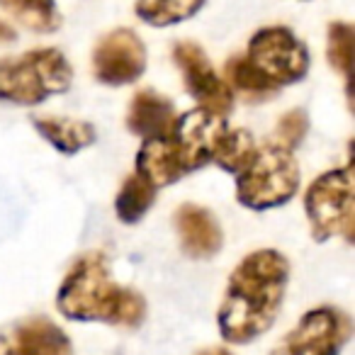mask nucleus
I'll return each mask as SVG.
<instances>
[{
	"label": "nucleus",
	"mask_w": 355,
	"mask_h": 355,
	"mask_svg": "<svg viewBox=\"0 0 355 355\" xmlns=\"http://www.w3.org/2000/svg\"><path fill=\"white\" fill-rule=\"evenodd\" d=\"M73 85V66L56 46L0 59V103L35 107Z\"/></svg>",
	"instance_id": "4"
},
{
	"label": "nucleus",
	"mask_w": 355,
	"mask_h": 355,
	"mask_svg": "<svg viewBox=\"0 0 355 355\" xmlns=\"http://www.w3.org/2000/svg\"><path fill=\"white\" fill-rule=\"evenodd\" d=\"M195 355H234L229 348H224V345H207V348L198 350Z\"/></svg>",
	"instance_id": "23"
},
{
	"label": "nucleus",
	"mask_w": 355,
	"mask_h": 355,
	"mask_svg": "<svg viewBox=\"0 0 355 355\" xmlns=\"http://www.w3.org/2000/svg\"><path fill=\"white\" fill-rule=\"evenodd\" d=\"M224 80L229 83L232 93L239 95L243 103H268V100H272L280 93V88L263 78L248 64V59L243 54H234L227 59V64H224Z\"/></svg>",
	"instance_id": "15"
},
{
	"label": "nucleus",
	"mask_w": 355,
	"mask_h": 355,
	"mask_svg": "<svg viewBox=\"0 0 355 355\" xmlns=\"http://www.w3.org/2000/svg\"><path fill=\"white\" fill-rule=\"evenodd\" d=\"M56 309L80 324H107L134 331L146 321V300L112 277L110 258L103 251L78 256L56 290Z\"/></svg>",
	"instance_id": "2"
},
{
	"label": "nucleus",
	"mask_w": 355,
	"mask_h": 355,
	"mask_svg": "<svg viewBox=\"0 0 355 355\" xmlns=\"http://www.w3.org/2000/svg\"><path fill=\"white\" fill-rule=\"evenodd\" d=\"M0 8L35 35H51L61 27L56 0H0Z\"/></svg>",
	"instance_id": "17"
},
{
	"label": "nucleus",
	"mask_w": 355,
	"mask_h": 355,
	"mask_svg": "<svg viewBox=\"0 0 355 355\" xmlns=\"http://www.w3.org/2000/svg\"><path fill=\"white\" fill-rule=\"evenodd\" d=\"M156 193L148 180H144L141 175H129L122 183V188L117 190L114 198V214L122 224H139L148 214V209L156 202Z\"/></svg>",
	"instance_id": "18"
},
{
	"label": "nucleus",
	"mask_w": 355,
	"mask_h": 355,
	"mask_svg": "<svg viewBox=\"0 0 355 355\" xmlns=\"http://www.w3.org/2000/svg\"><path fill=\"white\" fill-rule=\"evenodd\" d=\"M148 51L132 27H114L98 40L90 54V71L95 80L110 88L132 85L146 73Z\"/></svg>",
	"instance_id": "9"
},
{
	"label": "nucleus",
	"mask_w": 355,
	"mask_h": 355,
	"mask_svg": "<svg viewBox=\"0 0 355 355\" xmlns=\"http://www.w3.org/2000/svg\"><path fill=\"white\" fill-rule=\"evenodd\" d=\"M227 127V117L205 107L178 114L168 137L141 141L134 161L137 175L148 180L156 190L180 183L190 173L212 163L214 146Z\"/></svg>",
	"instance_id": "3"
},
{
	"label": "nucleus",
	"mask_w": 355,
	"mask_h": 355,
	"mask_svg": "<svg viewBox=\"0 0 355 355\" xmlns=\"http://www.w3.org/2000/svg\"><path fill=\"white\" fill-rule=\"evenodd\" d=\"M302 171L295 151L275 141L256 146L248 166L236 175V200L251 212L285 207L300 193Z\"/></svg>",
	"instance_id": "5"
},
{
	"label": "nucleus",
	"mask_w": 355,
	"mask_h": 355,
	"mask_svg": "<svg viewBox=\"0 0 355 355\" xmlns=\"http://www.w3.org/2000/svg\"><path fill=\"white\" fill-rule=\"evenodd\" d=\"M248 64L277 88L295 85L306 78L311 56L295 30L285 25H268L251 35L246 44Z\"/></svg>",
	"instance_id": "7"
},
{
	"label": "nucleus",
	"mask_w": 355,
	"mask_h": 355,
	"mask_svg": "<svg viewBox=\"0 0 355 355\" xmlns=\"http://www.w3.org/2000/svg\"><path fill=\"white\" fill-rule=\"evenodd\" d=\"M0 355H10V338L0 334Z\"/></svg>",
	"instance_id": "24"
},
{
	"label": "nucleus",
	"mask_w": 355,
	"mask_h": 355,
	"mask_svg": "<svg viewBox=\"0 0 355 355\" xmlns=\"http://www.w3.org/2000/svg\"><path fill=\"white\" fill-rule=\"evenodd\" d=\"M353 42L355 32L353 25L345 20H334L326 30V59L329 66L343 78L345 95L350 98V85H353Z\"/></svg>",
	"instance_id": "20"
},
{
	"label": "nucleus",
	"mask_w": 355,
	"mask_h": 355,
	"mask_svg": "<svg viewBox=\"0 0 355 355\" xmlns=\"http://www.w3.org/2000/svg\"><path fill=\"white\" fill-rule=\"evenodd\" d=\"M173 64L183 76V85L188 90L190 98L198 103V107H205L214 114L227 117L234 110L236 95L232 93L229 83L224 80V76L217 73L212 59L207 56V51L200 44L190 40L175 42L171 49Z\"/></svg>",
	"instance_id": "10"
},
{
	"label": "nucleus",
	"mask_w": 355,
	"mask_h": 355,
	"mask_svg": "<svg viewBox=\"0 0 355 355\" xmlns=\"http://www.w3.org/2000/svg\"><path fill=\"white\" fill-rule=\"evenodd\" d=\"M32 127L37 129L42 139L56 148L64 156H76L83 148L93 146L98 139V129L95 124L85 122V119H71V117H42L35 114L32 117Z\"/></svg>",
	"instance_id": "14"
},
{
	"label": "nucleus",
	"mask_w": 355,
	"mask_h": 355,
	"mask_svg": "<svg viewBox=\"0 0 355 355\" xmlns=\"http://www.w3.org/2000/svg\"><path fill=\"white\" fill-rule=\"evenodd\" d=\"M304 214L314 241L324 243L334 236H343L353 243L355 198L350 163L343 168H331L311 180L304 195Z\"/></svg>",
	"instance_id": "6"
},
{
	"label": "nucleus",
	"mask_w": 355,
	"mask_h": 355,
	"mask_svg": "<svg viewBox=\"0 0 355 355\" xmlns=\"http://www.w3.org/2000/svg\"><path fill=\"white\" fill-rule=\"evenodd\" d=\"M353 334V321L338 306H314L270 355H340Z\"/></svg>",
	"instance_id": "8"
},
{
	"label": "nucleus",
	"mask_w": 355,
	"mask_h": 355,
	"mask_svg": "<svg viewBox=\"0 0 355 355\" xmlns=\"http://www.w3.org/2000/svg\"><path fill=\"white\" fill-rule=\"evenodd\" d=\"M17 40V32L15 27L10 25V22L0 20V44H10V42Z\"/></svg>",
	"instance_id": "22"
},
{
	"label": "nucleus",
	"mask_w": 355,
	"mask_h": 355,
	"mask_svg": "<svg viewBox=\"0 0 355 355\" xmlns=\"http://www.w3.org/2000/svg\"><path fill=\"white\" fill-rule=\"evenodd\" d=\"M256 139L248 129L239 127V129H229L219 137L217 146H214L212 153V163L219 166L224 173H232V175H239L243 168L248 166L251 156L256 153Z\"/></svg>",
	"instance_id": "19"
},
{
	"label": "nucleus",
	"mask_w": 355,
	"mask_h": 355,
	"mask_svg": "<svg viewBox=\"0 0 355 355\" xmlns=\"http://www.w3.org/2000/svg\"><path fill=\"white\" fill-rule=\"evenodd\" d=\"M178 112L168 95L156 93L153 88L137 90L127 110V129L141 141L148 139H163L173 129Z\"/></svg>",
	"instance_id": "12"
},
{
	"label": "nucleus",
	"mask_w": 355,
	"mask_h": 355,
	"mask_svg": "<svg viewBox=\"0 0 355 355\" xmlns=\"http://www.w3.org/2000/svg\"><path fill=\"white\" fill-rule=\"evenodd\" d=\"M290 285V261L275 248H258L232 270L217 309V329L232 345H248L277 321Z\"/></svg>",
	"instance_id": "1"
},
{
	"label": "nucleus",
	"mask_w": 355,
	"mask_h": 355,
	"mask_svg": "<svg viewBox=\"0 0 355 355\" xmlns=\"http://www.w3.org/2000/svg\"><path fill=\"white\" fill-rule=\"evenodd\" d=\"M306 132H309V114L304 110L295 107V110H287L275 124V132H272L270 141L280 144V146L290 148L295 151L302 141H304Z\"/></svg>",
	"instance_id": "21"
},
{
	"label": "nucleus",
	"mask_w": 355,
	"mask_h": 355,
	"mask_svg": "<svg viewBox=\"0 0 355 355\" xmlns=\"http://www.w3.org/2000/svg\"><path fill=\"white\" fill-rule=\"evenodd\" d=\"M10 355H73V343L51 319L30 316L12 329Z\"/></svg>",
	"instance_id": "13"
},
{
	"label": "nucleus",
	"mask_w": 355,
	"mask_h": 355,
	"mask_svg": "<svg viewBox=\"0 0 355 355\" xmlns=\"http://www.w3.org/2000/svg\"><path fill=\"white\" fill-rule=\"evenodd\" d=\"M175 232L180 239V248L193 261H209L224 246L222 224L217 222L214 212H209L202 205H180L175 209Z\"/></svg>",
	"instance_id": "11"
},
{
	"label": "nucleus",
	"mask_w": 355,
	"mask_h": 355,
	"mask_svg": "<svg viewBox=\"0 0 355 355\" xmlns=\"http://www.w3.org/2000/svg\"><path fill=\"white\" fill-rule=\"evenodd\" d=\"M207 0H137L134 12L148 27H175L193 20Z\"/></svg>",
	"instance_id": "16"
}]
</instances>
